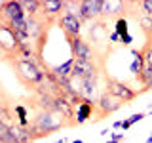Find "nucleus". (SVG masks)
I'll return each mask as SVG.
<instances>
[{"label":"nucleus","instance_id":"obj_13","mask_svg":"<svg viewBox=\"0 0 152 143\" xmlns=\"http://www.w3.org/2000/svg\"><path fill=\"white\" fill-rule=\"evenodd\" d=\"M13 113H15V118H17L19 126H23V128L31 126V120H28V109L23 103H13Z\"/></svg>","mask_w":152,"mask_h":143},{"label":"nucleus","instance_id":"obj_19","mask_svg":"<svg viewBox=\"0 0 152 143\" xmlns=\"http://www.w3.org/2000/svg\"><path fill=\"white\" fill-rule=\"evenodd\" d=\"M137 13L152 15V0H141V2H137Z\"/></svg>","mask_w":152,"mask_h":143},{"label":"nucleus","instance_id":"obj_24","mask_svg":"<svg viewBox=\"0 0 152 143\" xmlns=\"http://www.w3.org/2000/svg\"><path fill=\"white\" fill-rule=\"evenodd\" d=\"M129 128H131V124H129L127 118H126V120H122V130H129Z\"/></svg>","mask_w":152,"mask_h":143},{"label":"nucleus","instance_id":"obj_7","mask_svg":"<svg viewBox=\"0 0 152 143\" xmlns=\"http://www.w3.org/2000/svg\"><path fill=\"white\" fill-rule=\"evenodd\" d=\"M57 25H59V27H61V31L65 32L66 40H72V38L82 36V27H84V23L80 21V17H78V15H74V13L65 12L63 15L59 17Z\"/></svg>","mask_w":152,"mask_h":143},{"label":"nucleus","instance_id":"obj_22","mask_svg":"<svg viewBox=\"0 0 152 143\" xmlns=\"http://www.w3.org/2000/svg\"><path fill=\"white\" fill-rule=\"evenodd\" d=\"M110 139H114V141H118V143H122L124 139H126V136H124L122 132H116V133H112V136H110Z\"/></svg>","mask_w":152,"mask_h":143},{"label":"nucleus","instance_id":"obj_27","mask_svg":"<svg viewBox=\"0 0 152 143\" xmlns=\"http://www.w3.org/2000/svg\"><path fill=\"white\" fill-rule=\"evenodd\" d=\"M70 143H84L82 139H74V141H70Z\"/></svg>","mask_w":152,"mask_h":143},{"label":"nucleus","instance_id":"obj_25","mask_svg":"<svg viewBox=\"0 0 152 143\" xmlns=\"http://www.w3.org/2000/svg\"><path fill=\"white\" fill-rule=\"evenodd\" d=\"M112 126H114V128H116V130H118V128H122V120H116V122H114V124H112Z\"/></svg>","mask_w":152,"mask_h":143},{"label":"nucleus","instance_id":"obj_10","mask_svg":"<svg viewBox=\"0 0 152 143\" xmlns=\"http://www.w3.org/2000/svg\"><path fill=\"white\" fill-rule=\"evenodd\" d=\"M91 116H95V101L84 99V101L76 107V126L86 124Z\"/></svg>","mask_w":152,"mask_h":143},{"label":"nucleus","instance_id":"obj_15","mask_svg":"<svg viewBox=\"0 0 152 143\" xmlns=\"http://www.w3.org/2000/svg\"><path fill=\"white\" fill-rule=\"evenodd\" d=\"M27 15H40L42 13V0H21Z\"/></svg>","mask_w":152,"mask_h":143},{"label":"nucleus","instance_id":"obj_20","mask_svg":"<svg viewBox=\"0 0 152 143\" xmlns=\"http://www.w3.org/2000/svg\"><path fill=\"white\" fill-rule=\"evenodd\" d=\"M145 116H146L145 113H135V114H131V116L127 118V120H129V124H131V126H133V124L141 122V120H142V118H145Z\"/></svg>","mask_w":152,"mask_h":143},{"label":"nucleus","instance_id":"obj_18","mask_svg":"<svg viewBox=\"0 0 152 143\" xmlns=\"http://www.w3.org/2000/svg\"><path fill=\"white\" fill-rule=\"evenodd\" d=\"M0 143H17L6 124H0Z\"/></svg>","mask_w":152,"mask_h":143},{"label":"nucleus","instance_id":"obj_28","mask_svg":"<svg viewBox=\"0 0 152 143\" xmlns=\"http://www.w3.org/2000/svg\"><path fill=\"white\" fill-rule=\"evenodd\" d=\"M104 143H118V141H114V139H108V141H104Z\"/></svg>","mask_w":152,"mask_h":143},{"label":"nucleus","instance_id":"obj_29","mask_svg":"<svg viewBox=\"0 0 152 143\" xmlns=\"http://www.w3.org/2000/svg\"><path fill=\"white\" fill-rule=\"evenodd\" d=\"M148 113H150V114H152V103H150V107H148Z\"/></svg>","mask_w":152,"mask_h":143},{"label":"nucleus","instance_id":"obj_2","mask_svg":"<svg viewBox=\"0 0 152 143\" xmlns=\"http://www.w3.org/2000/svg\"><path fill=\"white\" fill-rule=\"evenodd\" d=\"M72 126L63 114L55 113V111H36V114L31 120V130L34 133V139L40 137H48L53 132H59L61 128Z\"/></svg>","mask_w":152,"mask_h":143},{"label":"nucleus","instance_id":"obj_23","mask_svg":"<svg viewBox=\"0 0 152 143\" xmlns=\"http://www.w3.org/2000/svg\"><path fill=\"white\" fill-rule=\"evenodd\" d=\"M120 42H122L124 46H131V42H133V36H131V35H126V36H122V38H120Z\"/></svg>","mask_w":152,"mask_h":143},{"label":"nucleus","instance_id":"obj_3","mask_svg":"<svg viewBox=\"0 0 152 143\" xmlns=\"http://www.w3.org/2000/svg\"><path fill=\"white\" fill-rule=\"evenodd\" d=\"M103 80H104V90H107L108 94H112L114 97L122 99L126 105H131V101H135L137 95L141 94V92H137V90H133L127 82L116 78V76H110L107 73L103 74Z\"/></svg>","mask_w":152,"mask_h":143},{"label":"nucleus","instance_id":"obj_26","mask_svg":"<svg viewBox=\"0 0 152 143\" xmlns=\"http://www.w3.org/2000/svg\"><path fill=\"white\" fill-rule=\"evenodd\" d=\"M146 143H152V133H150L148 137H146Z\"/></svg>","mask_w":152,"mask_h":143},{"label":"nucleus","instance_id":"obj_1","mask_svg":"<svg viewBox=\"0 0 152 143\" xmlns=\"http://www.w3.org/2000/svg\"><path fill=\"white\" fill-rule=\"evenodd\" d=\"M13 71L19 84L28 92H34L46 82V69L42 61H28V59H13Z\"/></svg>","mask_w":152,"mask_h":143},{"label":"nucleus","instance_id":"obj_21","mask_svg":"<svg viewBox=\"0 0 152 143\" xmlns=\"http://www.w3.org/2000/svg\"><path fill=\"white\" fill-rule=\"evenodd\" d=\"M108 42H110V44H116V42H120V35H118L116 31H112L110 35H108Z\"/></svg>","mask_w":152,"mask_h":143},{"label":"nucleus","instance_id":"obj_16","mask_svg":"<svg viewBox=\"0 0 152 143\" xmlns=\"http://www.w3.org/2000/svg\"><path fill=\"white\" fill-rule=\"evenodd\" d=\"M141 54H142V59H145V67L152 69V36L146 38L145 46L141 48Z\"/></svg>","mask_w":152,"mask_h":143},{"label":"nucleus","instance_id":"obj_17","mask_svg":"<svg viewBox=\"0 0 152 143\" xmlns=\"http://www.w3.org/2000/svg\"><path fill=\"white\" fill-rule=\"evenodd\" d=\"M114 31L122 36H126V35H129V25H127V17H118L116 19V23H114Z\"/></svg>","mask_w":152,"mask_h":143},{"label":"nucleus","instance_id":"obj_4","mask_svg":"<svg viewBox=\"0 0 152 143\" xmlns=\"http://www.w3.org/2000/svg\"><path fill=\"white\" fill-rule=\"evenodd\" d=\"M69 46H70V57H74L76 61H97V59H103L101 54H97V50L89 44V40H86L84 36H78V38H72L69 40Z\"/></svg>","mask_w":152,"mask_h":143},{"label":"nucleus","instance_id":"obj_11","mask_svg":"<svg viewBox=\"0 0 152 143\" xmlns=\"http://www.w3.org/2000/svg\"><path fill=\"white\" fill-rule=\"evenodd\" d=\"M10 132H12V136L15 137L17 143H34L36 141L34 133H32V130H31V126L23 128V126H19V124H15V126L10 128Z\"/></svg>","mask_w":152,"mask_h":143},{"label":"nucleus","instance_id":"obj_5","mask_svg":"<svg viewBox=\"0 0 152 143\" xmlns=\"http://www.w3.org/2000/svg\"><path fill=\"white\" fill-rule=\"evenodd\" d=\"M122 105H126V103L104 90V92L99 95V99L95 101V120L107 118L108 114H112V113H116L118 109H122Z\"/></svg>","mask_w":152,"mask_h":143},{"label":"nucleus","instance_id":"obj_8","mask_svg":"<svg viewBox=\"0 0 152 143\" xmlns=\"http://www.w3.org/2000/svg\"><path fill=\"white\" fill-rule=\"evenodd\" d=\"M65 8H66L65 0H42V13L40 15L44 19H48V21L55 23L65 13Z\"/></svg>","mask_w":152,"mask_h":143},{"label":"nucleus","instance_id":"obj_9","mask_svg":"<svg viewBox=\"0 0 152 143\" xmlns=\"http://www.w3.org/2000/svg\"><path fill=\"white\" fill-rule=\"evenodd\" d=\"M108 29H107V23L103 21V19H99V21H93L91 23V27L88 29V36H89V40H91V46L97 50L99 46H103L104 42L108 40Z\"/></svg>","mask_w":152,"mask_h":143},{"label":"nucleus","instance_id":"obj_6","mask_svg":"<svg viewBox=\"0 0 152 143\" xmlns=\"http://www.w3.org/2000/svg\"><path fill=\"white\" fill-rule=\"evenodd\" d=\"M23 17H27V12L23 8L21 0H4V2H0V23L2 25Z\"/></svg>","mask_w":152,"mask_h":143},{"label":"nucleus","instance_id":"obj_12","mask_svg":"<svg viewBox=\"0 0 152 143\" xmlns=\"http://www.w3.org/2000/svg\"><path fill=\"white\" fill-rule=\"evenodd\" d=\"M131 55H133V61L129 65V73L137 78L142 73V69H145V59H142L141 50H135V48H131Z\"/></svg>","mask_w":152,"mask_h":143},{"label":"nucleus","instance_id":"obj_14","mask_svg":"<svg viewBox=\"0 0 152 143\" xmlns=\"http://www.w3.org/2000/svg\"><path fill=\"white\" fill-rule=\"evenodd\" d=\"M135 21L139 23L141 31L146 35V38L152 36V15H145V13H137L135 15Z\"/></svg>","mask_w":152,"mask_h":143}]
</instances>
